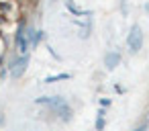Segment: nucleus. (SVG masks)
<instances>
[{
  "label": "nucleus",
  "mask_w": 149,
  "mask_h": 131,
  "mask_svg": "<svg viewBox=\"0 0 149 131\" xmlns=\"http://www.w3.org/2000/svg\"><path fill=\"white\" fill-rule=\"evenodd\" d=\"M37 104H49L51 111L55 115H59L61 121H70L72 119V109H70V104L61 96H41V98H37Z\"/></svg>",
  "instance_id": "nucleus-1"
},
{
  "label": "nucleus",
  "mask_w": 149,
  "mask_h": 131,
  "mask_svg": "<svg viewBox=\"0 0 149 131\" xmlns=\"http://www.w3.org/2000/svg\"><path fill=\"white\" fill-rule=\"evenodd\" d=\"M127 43H129L131 53H139V51H141V47H143V31H141V27H139V25H133V29H131V33H129Z\"/></svg>",
  "instance_id": "nucleus-2"
},
{
  "label": "nucleus",
  "mask_w": 149,
  "mask_h": 131,
  "mask_svg": "<svg viewBox=\"0 0 149 131\" xmlns=\"http://www.w3.org/2000/svg\"><path fill=\"white\" fill-rule=\"evenodd\" d=\"M17 49L21 55H25L29 51V41H27V27H25V21H21L19 25V31H17Z\"/></svg>",
  "instance_id": "nucleus-3"
},
{
  "label": "nucleus",
  "mask_w": 149,
  "mask_h": 131,
  "mask_svg": "<svg viewBox=\"0 0 149 131\" xmlns=\"http://www.w3.org/2000/svg\"><path fill=\"white\" fill-rule=\"evenodd\" d=\"M27 66H29V57H27V55H21V57L13 60V64H10V74H13V78H21V76L25 74Z\"/></svg>",
  "instance_id": "nucleus-4"
},
{
  "label": "nucleus",
  "mask_w": 149,
  "mask_h": 131,
  "mask_svg": "<svg viewBox=\"0 0 149 131\" xmlns=\"http://www.w3.org/2000/svg\"><path fill=\"white\" fill-rule=\"evenodd\" d=\"M118 62H120V55H118L116 51H108V53L104 55V66H106V70H114V68L118 66Z\"/></svg>",
  "instance_id": "nucleus-5"
},
{
  "label": "nucleus",
  "mask_w": 149,
  "mask_h": 131,
  "mask_svg": "<svg viewBox=\"0 0 149 131\" xmlns=\"http://www.w3.org/2000/svg\"><path fill=\"white\" fill-rule=\"evenodd\" d=\"M68 78H70V74H68V72H61V74H55V76H49V78H45V84L59 82V80H68Z\"/></svg>",
  "instance_id": "nucleus-6"
},
{
  "label": "nucleus",
  "mask_w": 149,
  "mask_h": 131,
  "mask_svg": "<svg viewBox=\"0 0 149 131\" xmlns=\"http://www.w3.org/2000/svg\"><path fill=\"white\" fill-rule=\"evenodd\" d=\"M65 2V8L70 11V13H74V15H84V11H80L76 4H74V0H63Z\"/></svg>",
  "instance_id": "nucleus-7"
},
{
  "label": "nucleus",
  "mask_w": 149,
  "mask_h": 131,
  "mask_svg": "<svg viewBox=\"0 0 149 131\" xmlns=\"http://www.w3.org/2000/svg\"><path fill=\"white\" fill-rule=\"evenodd\" d=\"M94 127H96V131H102V129H104V117H98Z\"/></svg>",
  "instance_id": "nucleus-8"
},
{
  "label": "nucleus",
  "mask_w": 149,
  "mask_h": 131,
  "mask_svg": "<svg viewBox=\"0 0 149 131\" xmlns=\"http://www.w3.org/2000/svg\"><path fill=\"white\" fill-rule=\"evenodd\" d=\"M100 104H102V106H108V104H110V100H108V98H102V100H100Z\"/></svg>",
  "instance_id": "nucleus-9"
},
{
  "label": "nucleus",
  "mask_w": 149,
  "mask_h": 131,
  "mask_svg": "<svg viewBox=\"0 0 149 131\" xmlns=\"http://www.w3.org/2000/svg\"><path fill=\"white\" fill-rule=\"evenodd\" d=\"M135 131H147V125H141L139 129H135Z\"/></svg>",
  "instance_id": "nucleus-10"
},
{
  "label": "nucleus",
  "mask_w": 149,
  "mask_h": 131,
  "mask_svg": "<svg viewBox=\"0 0 149 131\" xmlns=\"http://www.w3.org/2000/svg\"><path fill=\"white\" fill-rule=\"evenodd\" d=\"M2 123H4V115H2V113H0V125H2Z\"/></svg>",
  "instance_id": "nucleus-11"
}]
</instances>
